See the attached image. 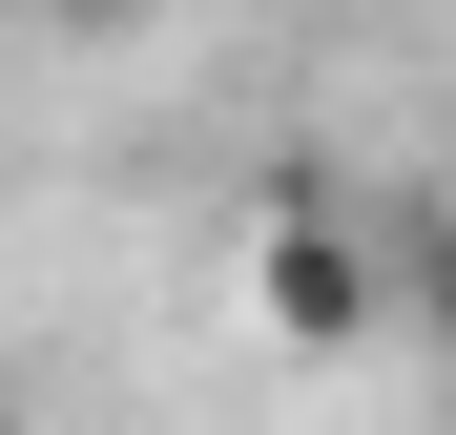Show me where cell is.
Instances as JSON below:
<instances>
[{"label":"cell","mask_w":456,"mask_h":435,"mask_svg":"<svg viewBox=\"0 0 456 435\" xmlns=\"http://www.w3.org/2000/svg\"><path fill=\"white\" fill-rule=\"evenodd\" d=\"M228 290H249V332H270V352H373V332H395V311H373V207H353L332 166H290V187L249 207Z\"/></svg>","instance_id":"obj_1"},{"label":"cell","mask_w":456,"mask_h":435,"mask_svg":"<svg viewBox=\"0 0 456 435\" xmlns=\"http://www.w3.org/2000/svg\"><path fill=\"white\" fill-rule=\"evenodd\" d=\"M373 311H395V332H436V352H456V166H436V187H395V207H373Z\"/></svg>","instance_id":"obj_2"},{"label":"cell","mask_w":456,"mask_h":435,"mask_svg":"<svg viewBox=\"0 0 456 435\" xmlns=\"http://www.w3.org/2000/svg\"><path fill=\"white\" fill-rule=\"evenodd\" d=\"M0 435H21V394H0Z\"/></svg>","instance_id":"obj_3"},{"label":"cell","mask_w":456,"mask_h":435,"mask_svg":"<svg viewBox=\"0 0 456 435\" xmlns=\"http://www.w3.org/2000/svg\"><path fill=\"white\" fill-rule=\"evenodd\" d=\"M0 21H21V0H0Z\"/></svg>","instance_id":"obj_4"}]
</instances>
